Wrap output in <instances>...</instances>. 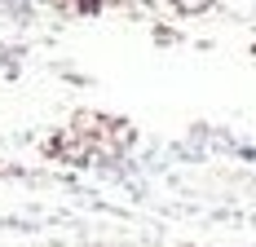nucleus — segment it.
<instances>
[{"label": "nucleus", "instance_id": "nucleus-1", "mask_svg": "<svg viewBox=\"0 0 256 247\" xmlns=\"http://www.w3.org/2000/svg\"><path fill=\"white\" fill-rule=\"evenodd\" d=\"M181 14H204V9H212V0H177Z\"/></svg>", "mask_w": 256, "mask_h": 247}]
</instances>
